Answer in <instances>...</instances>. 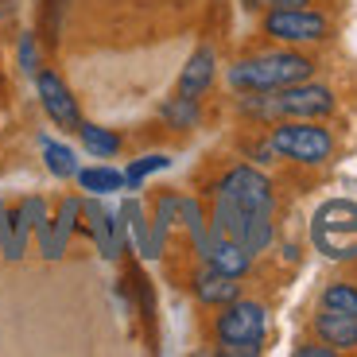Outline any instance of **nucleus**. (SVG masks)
Masks as SVG:
<instances>
[{
  "label": "nucleus",
  "instance_id": "f03ea898",
  "mask_svg": "<svg viewBox=\"0 0 357 357\" xmlns=\"http://www.w3.org/2000/svg\"><path fill=\"white\" fill-rule=\"evenodd\" d=\"M314 63L299 51H268L257 59H241L229 66V86L237 93H272V89L295 86V82L311 78Z\"/></svg>",
  "mask_w": 357,
  "mask_h": 357
},
{
  "label": "nucleus",
  "instance_id": "bb28decb",
  "mask_svg": "<svg viewBox=\"0 0 357 357\" xmlns=\"http://www.w3.org/2000/svg\"><path fill=\"white\" fill-rule=\"evenodd\" d=\"M295 354H299V357H334V354H338V349H334V346H326V342H322V346H299V349H295Z\"/></svg>",
  "mask_w": 357,
  "mask_h": 357
},
{
  "label": "nucleus",
  "instance_id": "5701e85b",
  "mask_svg": "<svg viewBox=\"0 0 357 357\" xmlns=\"http://www.w3.org/2000/svg\"><path fill=\"white\" fill-rule=\"evenodd\" d=\"M0 249H4L8 260L24 257V249H20V241H16V222H12V214H8V206L4 202H0Z\"/></svg>",
  "mask_w": 357,
  "mask_h": 357
},
{
  "label": "nucleus",
  "instance_id": "7ed1b4c3",
  "mask_svg": "<svg viewBox=\"0 0 357 357\" xmlns=\"http://www.w3.org/2000/svg\"><path fill=\"white\" fill-rule=\"evenodd\" d=\"M311 241L326 260H357V202H322L311 218Z\"/></svg>",
  "mask_w": 357,
  "mask_h": 357
},
{
  "label": "nucleus",
  "instance_id": "6ab92c4d",
  "mask_svg": "<svg viewBox=\"0 0 357 357\" xmlns=\"http://www.w3.org/2000/svg\"><path fill=\"white\" fill-rule=\"evenodd\" d=\"M160 113L171 128H195L198 125V98H183V93H178V98H171Z\"/></svg>",
  "mask_w": 357,
  "mask_h": 357
},
{
  "label": "nucleus",
  "instance_id": "20e7f679",
  "mask_svg": "<svg viewBox=\"0 0 357 357\" xmlns=\"http://www.w3.org/2000/svg\"><path fill=\"white\" fill-rule=\"evenodd\" d=\"M218 346L222 354H237V357H252L264 349V334H268V311L252 299H233L222 307L214 322Z\"/></svg>",
  "mask_w": 357,
  "mask_h": 357
},
{
  "label": "nucleus",
  "instance_id": "1a4fd4ad",
  "mask_svg": "<svg viewBox=\"0 0 357 357\" xmlns=\"http://www.w3.org/2000/svg\"><path fill=\"white\" fill-rule=\"evenodd\" d=\"M82 218H86L89 233H93L101 257H105V260L121 257V249H125V222H121V214H109L101 202L89 198V202H82Z\"/></svg>",
  "mask_w": 357,
  "mask_h": 357
},
{
  "label": "nucleus",
  "instance_id": "423d86ee",
  "mask_svg": "<svg viewBox=\"0 0 357 357\" xmlns=\"http://www.w3.org/2000/svg\"><path fill=\"white\" fill-rule=\"evenodd\" d=\"M214 195L229 198L237 210H245V214H272L276 210V190H272V183H268L264 171L249 167V163H237V167H229L222 178H218Z\"/></svg>",
  "mask_w": 357,
  "mask_h": 357
},
{
  "label": "nucleus",
  "instance_id": "f8f14e48",
  "mask_svg": "<svg viewBox=\"0 0 357 357\" xmlns=\"http://www.w3.org/2000/svg\"><path fill=\"white\" fill-rule=\"evenodd\" d=\"M214 70H218V54L210 47H198L187 59L183 74H178V93L183 98H202L206 89H210V82H214Z\"/></svg>",
  "mask_w": 357,
  "mask_h": 357
},
{
  "label": "nucleus",
  "instance_id": "393cba45",
  "mask_svg": "<svg viewBox=\"0 0 357 357\" xmlns=\"http://www.w3.org/2000/svg\"><path fill=\"white\" fill-rule=\"evenodd\" d=\"M20 218H24L27 225H31V229H36L39 222H47V202L43 198H24V202H20Z\"/></svg>",
  "mask_w": 357,
  "mask_h": 357
},
{
  "label": "nucleus",
  "instance_id": "6e6552de",
  "mask_svg": "<svg viewBox=\"0 0 357 357\" xmlns=\"http://www.w3.org/2000/svg\"><path fill=\"white\" fill-rule=\"evenodd\" d=\"M36 86H39V101H43L47 116H51L54 125H63V128H78L82 125L78 101H74L70 86H66L59 74H54V70H39L36 74Z\"/></svg>",
  "mask_w": 357,
  "mask_h": 357
},
{
  "label": "nucleus",
  "instance_id": "2eb2a0df",
  "mask_svg": "<svg viewBox=\"0 0 357 357\" xmlns=\"http://www.w3.org/2000/svg\"><path fill=\"white\" fill-rule=\"evenodd\" d=\"M78 136H82V148H86L93 160H113V155L121 152V136L101 128V125H78Z\"/></svg>",
  "mask_w": 357,
  "mask_h": 357
},
{
  "label": "nucleus",
  "instance_id": "f257e3e1",
  "mask_svg": "<svg viewBox=\"0 0 357 357\" xmlns=\"http://www.w3.org/2000/svg\"><path fill=\"white\" fill-rule=\"evenodd\" d=\"M241 113L257 121H322L334 113V89L303 78L272 93H245Z\"/></svg>",
  "mask_w": 357,
  "mask_h": 357
},
{
  "label": "nucleus",
  "instance_id": "f3484780",
  "mask_svg": "<svg viewBox=\"0 0 357 357\" xmlns=\"http://www.w3.org/2000/svg\"><path fill=\"white\" fill-rule=\"evenodd\" d=\"M78 183H82V190H89V195H113V190L125 187V171H116V167H86V171H78Z\"/></svg>",
  "mask_w": 357,
  "mask_h": 357
},
{
  "label": "nucleus",
  "instance_id": "b1692460",
  "mask_svg": "<svg viewBox=\"0 0 357 357\" xmlns=\"http://www.w3.org/2000/svg\"><path fill=\"white\" fill-rule=\"evenodd\" d=\"M78 218H82V202L78 198H63V206H59V218H54V225L70 237L74 233V225H78Z\"/></svg>",
  "mask_w": 357,
  "mask_h": 357
},
{
  "label": "nucleus",
  "instance_id": "4468645a",
  "mask_svg": "<svg viewBox=\"0 0 357 357\" xmlns=\"http://www.w3.org/2000/svg\"><path fill=\"white\" fill-rule=\"evenodd\" d=\"M121 222H125V233L136 241V249H140L144 260L160 257V249H155V241H152V225H148V218H144V210H140L136 198H125V206H121Z\"/></svg>",
  "mask_w": 357,
  "mask_h": 357
},
{
  "label": "nucleus",
  "instance_id": "9d476101",
  "mask_svg": "<svg viewBox=\"0 0 357 357\" xmlns=\"http://www.w3.org/2000/svg\"><path fill=\"white\" fill-rule=\"evenodd\" d=\"M314 334H319L326 346H334L342 354V349H357V319L346 311H334V307H322L319 314H314Z\"/></svg>",
  "mask_w": 357,
  "mask_h": 357
},
{
  "label": "nucleus",
  "instance_id": "9b49d317",
  "mask_svg": "<svg viewBox=\"0 0 357 357\" xmlns=\"http://www.w3.org/2000/svg\"><path fill=\"white\" fill-rule=\"evenodd\" d=\"M195 295H198V303H206V307H225L233 299H241V284H237V276H225L214 264H206L195 276Z\"/></svg>",
  "mask_w": 357,
  "mask_h": 357
},
{
  "label": "nucleus",
  "instance_id": "0eeeda50",
  "mask_svg": "<svg viewBox=\"0 0 357 357\" xmlns=\"http://www.w3.org/2000/svg\"><path fill=\"white\" fill-rule=\"evenodd\" d=\"M331 31V20L314 8H272L264 16V36L276 43H319Z\"/></svg>",
  "mask_w": 357,
  "mask_h": 357
},
{
  "label": "nucleus",
  "instance_id": "412c9836",
  "mask_svg": "<svg viewBox=\"0 0 357 357\" xmlns=\"http://www.w3.org/2000/svg\"><path fill=\"white\" fill-rule=\"evenodd\" d=\"M322 307H334V311H346V314L357 319V287L346 284V280L331 284L326 291H322Z\"/></svg>",
  "mask_w": 357,
  "mask_h": 357
},
{
  "label": "nucleus",
  "instance_id": "ddd939ff",
  "mask_svg": "<svg viewBox=\"0 0 357 357\" xmlns=\"http://www.w3.org/2000/svg\"><path fill=\"white\" fill-rule=\"evenodd\" d=\"M206 264H214L218 272L241 280L245 272L252 268V252L245 249L241 241H233V237H218V241H214V252H210V260H206Z\"/></svg>",
  "mask_w": 357,
  "mask_h": 357
},
{
  "label": "nucleus",
  "instance_id": "cd10ccee",
  "mask_svg": "<svg viewBox=\"0 0 357 357\" xmlns=\"http://www.w3.org/2000/svg\"><path fill=\"white\" fill-rule=\"evenodd\" d=\"M268 8H303V4H311V0H264Z\"/></svg>",
  "mask_w": 357,
  "mask_h": 357
},
{
  "label": "nucleus",
  "instance_id": "4be33fe9",
  "mask_svg": "<svg viewBox=\"0 0 357 357\" xmlns=\"http://www.w3.org/2000/svg\"><path fill=\"white\" fill-rule=\"evenodd\" d=\"M171 167V160L167 155H144V160H136V163H128V171H125V187H140L148 175H155V171H167Z\"/></svg>",
  "mask_w": 357,
  "mask_h": 357
},
{
  "label": "nucleus",
  "instance_id": "39448f33",
  "mask_svg": "<svg viewBox=\"0 0 357 357\" xmlns=\"http://www.w3.org/2000/svg\"><path fill=\"white\" fill-rule=\"evenodd\" d=\"M268 144L276 155L291 163H307V167H319L334 155V132L322 128L319 121H280Z\"/></svg>",
  "mask_w": 357,
  "mask_h": 357
},
{
  "label": "nucleus",
  "instance_id": "a878e982",
  "mask_svg": "<svg viewBox=\"0 0 357 357\" xmlns=\"http://www.w3.org/2000/svg\"><path fill=\"white\" fill-rule=\"evenodd\" d=\"M20 66H24L27 74H36V70H39V63H36V39H31V36L20 39Z\"/></svg>",
  "mask_w": 357,
  "mask_h": 357
},
{
  "label": "nucleus",
  "instance_id": "aec40b11",
  "mask_svg": "<svg viewBox=\"0 0 357 357\" xmlns=\"http://www.w3.org/2000/svg\"><path fill=\"white\" fill-rule=\"evenodd\" d=\"M36 237H39V249H43L47 260H59L66 252V245H70V237L54 225V218H47V222L36 225Z\"/></svg>",
  "mask_w": 357,
  "mask_h": 357
},
{
  "label": "nucleus",
  "instance_id": "dca6fc26",
  "mask_svg": "<svg viewBox=\"0 0 357 357\" xmlns=\"http://www.w3.org/2000/svg\"><path fill=\"white\" fill-rule=\"evenodd\" d=\"M39 148H43V160H47V171H51L54 178H74L78 175V160H74V152L66 148V144L59 140H39Z\"/></svg>",
  "mask_w": 357,
  "mask_h": 357
},
{
  "label": "nucleus",
  "instance_id": "a211bd4d",
  "mask_svg": "<svg viewBox=\"0 0 357 357\" xmlns=\"http://www.w3.org/2000/svg\"><path fill=\"white\" fill-rule=\"evenodd\" d=\"M175 222H178V195H160V202H155V222H152V241L160 252H163V241H167V229Z\"/></svg>",
  "mask_w": 357,
  "mask_h": 357
}]
</instances>
